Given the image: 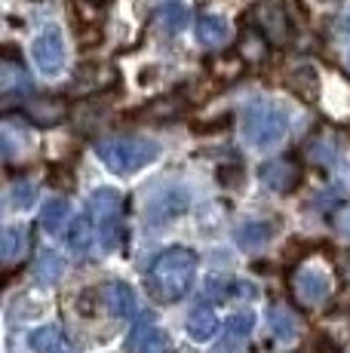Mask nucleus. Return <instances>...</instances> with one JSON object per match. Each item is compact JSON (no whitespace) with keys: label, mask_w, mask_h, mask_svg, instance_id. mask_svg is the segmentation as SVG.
<instances>
[{"label":"nucleus","mask_w":350,"mask_h":353,"mask_svg":"<svg viewBox=\"0 0 350 353\" xmlns=\"http://www.w3.org/2000/svg\"><path fill=\"white\" fill-rule=\"evenodd\" d=\"M194 274H197V252L187 246H172L160 252L147 268V292L154 301L175 304L194 286Z\"/></svg>","instance_id":"nucleus-1"},{"label":"nucleus","mask_w":350,"mask_h":353,"mask_svg":"<svg viewBox=\"0 0 350 353\" xmlns=\"http://www.w3.org/2000/svg\"><path fill=\"white\" fill-rule=\"evenodd\" d=\"M96 154L111 172L132 175L160 157V145L138 135H111V139L96 141Z\"/></svg>","instance_id":"nucleus-2"},{"label":"nucleus","mask_w":350,"mask_h":353,"mask_svg":"<svg viewBox=\"0 0 350 353\" xmlns=\"http://www.w3.org/2000/svg\"><path fill=\"white\" fill-rule=\"evenodd\" d=\"M123 196L114 188H99L90 196V215L96 221L105 249H117L120 240H123Z\"/></svg>","instance_id":"nucleus-3"},{"label":"nucleus","mask_w":350,"mask_h":353,"mask_svg":"<svg viewBox=\"0 0 350 353\" xmlns=\"http://www.w3.org/2000/svg\"><path fill=\"white\" fill-rule=\"evenodd\" d=\"M289 132V117L277 105H252L243 117V135L249 145L271 148Z\"/></svg>","instance_id":"nucleus-4"},{"label":"nucleus","mask_w":350,"mask_h":353,"mask_svg":"<svg viewBox=\"0 0 350 353\" xmlns=\"http://www.w3.org/2000/svg\"><path fill=\"white\" fill-rule=\"evenodd\" d=\"M252 22L255 31L274 46H286L292 37V22H289V12L280 0H258L252 10Z\"/></svg>","instance_id":"nucleus-5"},{"label":"nucleus","mask_w":350,"mask_h":353,"mask_svg":"<svg viewBox=\"0 0 350 353\" xmlns=\"http://www.w3.org/2000/svg\"><path fill=\"white\" fill-rule=\"evenodd\" d=\"M31 56H34V65L40 68V74L46 77H56V74L65 71V37L56 25L43 28L31 43Z\"/></svg>","instance_id":"nucleus-6"},{"label":"nucleus","mask_w":350,"mask_h":353,"mask_svg":"<svg viewBox=\"0 0 350 353\" xmlns=\"http://www.w3.org/2000/svg\"><path fill=\"white\" fill-rule=\"evenodd\" d=\"M258 181L274 194H292L301 181V166L292 157H277L261 163L258 169Z\"/></svg>","instance_id":"nucleus-7"},{"label":"nucleus","mask_w":350,"mask_h":353,"mask_svg":"<svg viewBox=\"0 0 350 353\" xmlns=\"http://www.w3.org/2000/svg\"><path fill=\"white\" fill-rule=\"evenodd\" d=\"M22 117L34 126H59L68 117V99L65 96H31L22 101Z\"/></svg>","instance_id":"nucleus-8"},{"label":"nucleus","mask_w":350,"mask_h":353,"mask_svg":"<svg viewBox=\"0 0 350 353\" xmlns=\"http://www.w3.org/2000/svg\"><path fill=\"white\" fill-rule=\"evenodd\" d=\"M292 289H295V295H298L301 304L316 307V304H322L329 295H332V280H329V274H322V270L305 268V270H298V274H295Z\"/></svg>","instance_id":"nucleus-9"},{"label":"nucleus","mask_w":350,"mask_h":353,"mask_svg":"<svg viewBox=\"0 0 350 353\" xmlns=\"http://www.w3.org/2000/svg\"><path fill=\"white\" fill-rule=\"evenodd\" d=\"M187 206H191V200H187V194L181 188H166V191H160L147 203V221L151 225H166V221L185 215Z\"/></svg>","instance_id":"nucleus-10"},{"label":"nucleus","mask_w":350,"mask_h":353,"mask_svg":"<svg viewBox=\"0 0 350 353\" xmlns=\"http://www.w3.org/2000/svg\"><path fill=\"white\" fill-rule=\"evenodd\" d=\"M130 353H169V335L151 320H141L130 335Z\"/></svg>","instance_id":"nucleus-11"},{"label":"nucleus","mask_w":350,"mask_h":353,"mask_svg":"<svg viewBox=\"0 0 350 353\" xmlns=\"http://www.w3.org/2000/svg\"><path fill=\"white\" fill-rule=\"evenodd\" d=\"M0 90H3V99L22 96V101L31 99V77L25 74V68L19 62H12V56H6L0 62Z\"/></svg>","instance_id":"nucleus-12"},{"label":"nucleus","mask_w":350,"mask_h":353,"mask_svg":"<svg viewBox=\"0 0 350 353\" xmlns=\"http://www.w3.org/2000/svg\"><path fill=\"white\" fill-rule=\"evenodd\" d=\"M102 301L114 320H130V316H136V295H132V289L126 286V283H107L102 292Z\"/></svg>","instance_id":"nucleus-13"},{"label":"nucleus","mask_w":350,"mask_h":353,"mask_svg":"<svg viewBox=\"0 0 350 353\" xmlns=\"http://www.w3.org/2000/svg\"><path fill=\"white\" fill-rule=\"evenodd\" d=\"M187 111V96L185 92H169V96L154 99L151 105L141 108V120H175Z\"/></svg>","instance_id":"nucleus-14"},{"label":"nucleus","mask_w":350,"mask_h":353,"mask_svg":"<svg viewBox=\"0 0 350 353\" xmlns=\"http://www.w3.org/2000/svg\"><path fill=\"white\" fill-rule=\"evenodd\" d=\"M114 83V71L105 65H83L80 74L71 80V90H77L80 96H90V92H99V90H107Z\"/></svg>","instance_id":"nucleus-15"},{"label":"nucleus","mask_w":350,"mask_h":353,"mask_svg":"<svg viewBox=\"0 0 350 353\" xmlns=\"http://www.w3.org/2000/svg\"><path fill=\"white\" fill-rule=\"evenodd\" d=\"M187 19H191V10L181 0H163L154 12V25L166 34H178L187 25Z\"/></svg>","instance_id":"nucleus-16"},{"label":"nucleus","mask_w":350,"mask_h":353,"mask_svg":"<svg viewBox=\"0 0 350 353\" xmlns=\"http://www.w3.org/2000/svg\"><path fill=\"white\" fill-rule=\"evenodd\" d=\"M274 234H277V225H271V221H246V225H240L234 230V240H237L240 249L255 252V249L265 246Z\"/></svg>","instance_id":"nucleus-17"},{"label":"nucleus","mask_w":350,"mask_h":353,"mask_svg":"<svg viewBox=\"0 0 350 353\" xmlns=\"http://www.w3.org/2000/svg\"><path fill=\"white\" fill-rule=\"evenodd\" d=\"M25 249H28V230L19 225L3 228V236H0V258H3L6 268H12V264L25 255Z\"/></svg>","instance_id":"nucleus-18"},{"label":"nucleus","mask_w":350,"mask_h":353,"mask_svg":"<svg viewBox=\"0 0 350 353\" xmlns=\"http://www.w3.org/2000/svg\"><path fill=\"white\" fill-rule=\"evenodd\" d=\"M215 332H218V316L212 314V307L197 304V307L191 310V316H187V335H191L194 341H209Z\"/></svg>","instance_id":"nucleus-19"},{"label":"nucleus","mask_w":350,"mask_h":353,"mask_svg":"<svg viewBox=\"0 0 350 353\" xmlns=\"http://www.w3.org/2000/svg\"><path fill=\"white\" fill-rule=\"evenodd\" d=\"M28 344H31V350L34 353H71L59 325H40V329L31 332Z\"/></svg>","instance_id":"nucleus-20"},{"label":"nucleus","mask_w":350,"mask_h":353,"mask_svg":"<svg viewBox=\"0 0 350 353\" xmlns=\"http://www.w3.org/2000/svg\"><path fill=\"white\" fill-rule=\"evenodd\" d=\"M92 243H96V221H92V215H77V219H74V225H71V230H68L71 252L86 255L92 249Z\"/></svg>","instance_id":"nucleus-21"},{"label":"nucleus","mask_w":350,"mask_h":353,"mask_svg":"<svg viewBox=\"0 0 350 353\" xmlns=\"http://www.w3.org/2000/svg\"><path fill=\"white\" fill-rule=\"evenodd\" d=\"M231 37V25L221 16H200L197 19V40L206 46H221Z\"/></svg>","instance_id":"nucleus-22"},{"label":"nucleus","mask_w":350,"mask_h":353,"mask_svg":"<svg viewBox=\"0 0 350 353\" xmlns=\"http://www.w3.org/2000/svg\"><path fill=\"white\" fill-rule=\"evenodd\" d=\"M65 219H68V200L65 196H50L40 209V228L50 230V234H59Z\"/></svg>","instance_id":"nucleus-23"},{"label":"nucleus","mask_w":350,"mask_h":353,"mask_svg":"<svg viewBox=\"0 0 350 353\" xmlns=\"http://www.w3.org/2000/svg\"><path fill=\"white\" fill-rule=\"evenodd\" d=\"M62 274H65V261L56 252H43V255L37 258V264H34V280L37 283L50 286V283L62 280Z\"/></svg>","instance_id":"nucleus-24"},{"label":"nucleus","mask_w":350,"mask_h":353,"mask_svg":"<svg viewBox=\"0 0 350 353\" xmlns=\"http://www.w3.org/2000/svg\"><path fill=\"white\" fill-rule=\"evenodd\" d=\"M252 329H255L252 310H240V314L227 316V323H225V335L231 338V341H246V338L252 335Z\"/></svg>","instance_id":"nucleus-25"},{"label":"nucleus","mask_w":350,"mask_h":353,"mask_svg":"<svg viewBox=\"0 0 350 353\" xmlns=\"http://www.w3.org/2000/svg\"><path fill=\"white\" fill-rule=\"evenodd\" d=\"M271 332L280 338V341H292L295 332H298V323H295V314L286 307H274L271 310Z\"/></svg>","instance_id":"nucleus-26"},{"label":"nucleus","mask_w":350,"mask_h":353,"mask_svg":"<svg viewBox=\"0 0 350 353\" xmlns=\"http://www.w3.org/2000/svg\"><path fill=\"white\" fill-rule=\"evenodd\" d=\"M234 289H237V283L227 280V276H209V280H206V298H212V301L231 298Z\"/></svg>","instance_id":"nucleus-27"},{"label":"nucleus","mask_w":350,"mask_h":353,"mask_svg":"<svg viewBox=\"0 0 350 353\" xmlns=\"http://www.w3.org/2000/svg\"><path fill=\"white\" fill-rule=\"evenodd\" d=\"M10 203L16 209H28L31 203H34V185H31V181H16V185H12V191H10Z\"/></svg>","instance_id":"nucleus-28"},{"label":"nucleus","mask_w":350,"mask_h":353,"mask_svg":"<svg viewBox=\"0 0 350 353\" xmlns=\"http://www.w3.org/2000/svg\"><path fill=\"white\" fill-rule=\"evenodd\" d=\"M311 157L313 160H320V163H329L335 157V141H326V139H313V145H311Z\"/></svg>","instance_id":"nucleus-29"},{"label":"nucleus","mask_w":350,"mask_h":353,"mask_svg":"<svg viewBox=\"0 0 350 353\" xmlns=\"http://www.w3.org/2000/svg\"><path fill=\"white\" fill-rule=\"evenodd\" d=\"M212 353H243V350H240V344H237V341H231V338H227V341L221 344V347H215Z\"/></svg>","instance_id":"nucleus-30"},{"label":"nucleus","mask_w":350,"mask_h":353,"mask_svg":"<svg viewBox=\"0 0 350 353\" xmlns=\"http://www.w3.org/2000/svg\"><path fill=\"white\" fill-rule=\"evenodd\" d=\"M338 230H341V234H344L347 240H350V212H341V219H338Z\"/></svg>","instance_id":"nucleus-31"},{"label":"nucleus","mask_w":350,"mask_h":353,"mask_svg":"<svg viewBox=\"0 0 350 353\" xmlns=\"http://www.w3.org/2000/svg\"><path fill=\"white\" fill-rule=\"evenodd\" d=\"M92 3H105V0H92Z\"/></svg>","instance_id":"nucleus-32"}]
</instances>
